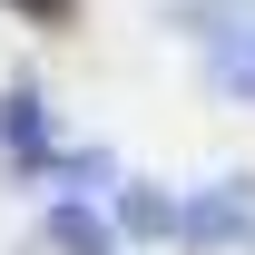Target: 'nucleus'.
Masks as SVG:
<instances>
[{"label": "nucleus", "mask_w": 255, "mask_h": 255, "mask_svg": "<svg viewBox=\"0 0 255 255\" xmlns=\"http://www.w3.org/2000/svg\"><path fill=\"white\" fill-rule=\"evenodd\" d=\"M177 246L216 255V246H255V177H226L216 196H196L187 226H177Z\"/></svg>", "instance_id": "obj_1"}, {"label": "nucleus", "mask_w": 255, "mask_h": 255, "mask_svg": "<svg viewBox=\"0 0 255 255\" xmlns=\"http://www.w3.org/2000/svg\"><path fill=\"white\" fill-rule=\"evenodd\" d=\"M0 167H10V177H39V167H49V108H39V89L0 98Z\"/></svg>", "instance_id": "obj_2"}, {"label": "nucleus", "mask_w": 255, "mask_h": 255, "mask_svg": "<svg viewBox=\"0 0 255 255\" xmlns=\"http://www.w3.org/2000/svg\"><path fill=\"white\" fill-rule=\"evenodd\" d=\"M49 246L59 255H118V226L98 216L89 196H59V206H49Z\"/></svg>", "instance_id": "obj_3"}, {"label": "nucleus", "mask_w": 255, "mask_h": 255, "mask_svg": "<svg viewBox=\"0 0 255 255\" xmlns=\"http://www.w3.org/2000/svg\"><path fill=\"white\" fill-rule=\"evenodd\" d=\"M118 236H177V226H187V206H177V196L167 187H118Z\"/></svg>", "instance_id": "obj_4"}, {"label": "nucleus", "mask_w": 255, "mask_h": 255, "mask_svg": "<svg viewBox=\"0 0 255 255\" xmlns=\"http://www.w3.org/2000/svg\"><path fill=\"white\" fill-rule=\"evenodd\" d=\"M216 79L236 98H255V20H226V30H216Z\"/></svg>", "instance_id": "obj_5"}, {"label": "nucleus", "mask_w": 255, "mask_h": 255, "mask_svg": "<svg viewBox=\"0 0 255 255\" xmlns=\"http://www.w3.org/2000/svg\"><path fill=\"white\" fill-rule=\"evenodd\" d=\"M20 10H39V20H59V10H69V0H20Z\"/></svg>", "instance_id": "obj_6"}]
</instances>
